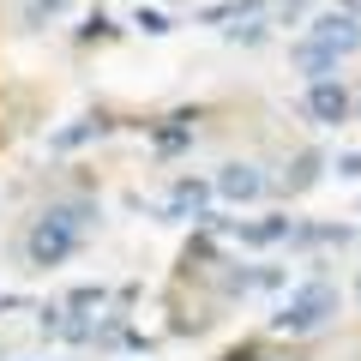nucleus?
I'll list each match as a JSON object with an SVG mask.
<instances>
[{"mask_svg":"<svg viewBox=\"0 0 361 361\" xmlns=\"http://www.w3.org/2000/svg\"><path fill=\"white\" fill-rule=\"evenodd\" d=\"M90 223H97V205H90V199L49 205L37 223H30V235H25V265H30V271H54V265H66V259L78 253V241L90 235Z\"/></svg>","mask_w":361,"mask_h":361,"instance_id":"nucleus-1","label":"nucleus"},{"mask_svg":"<svg viewBox=\"0 0 361 361\" xmlns=\"http://www.w3.org/2000/svg\"><path fill=\"white\" fill-rule=\"evenodd\" d=\"M331 313H337L331 283H301V289H289L283 313H271V331L277 337H313L319 325H331Z\"/></svg>","mask_w":361,"mask_h":361,"instance_id":"nucleus-2","label":"nucleus"},{"mask_svg":"<svg viewBox=\"0 0 361 361\" xmlns=\"http://www.w3.org/2000/svg\"><path fill=\"white\" fill-rule=\"evenodd\" d=\"M307 42H319V49H331L337 61H343V54H355V49H361V18H355V13H343V6H325V13H313Z\"/></svg>","mask_w":361,"mask_h":361,"instance_id":"nucleus-3","label":"nucleus"},{"mask_svg":"<svg viewBox=\"0 0 361 361\" xmlns=\"http://www.w3.org/2000/svg\"><path fill=\"white\" fill-rule=\"evenodd\" d=\"M265 169L259 163H247V157H229V163L217 169V180H211V193L217 199H229V205H253V199H265Z\"/></svg>","mask_w":361,"mask_h":361,"instance_id":"nucleus-4","label":"nucleus"},{"mask_svg":"<svg viewBox=\"0 0 361 361\" xmlns=\"http://www.w3.org/2000/svg\"><path fill=\"white\" fill-rule=\"evenodd\" d=\"M307 115L319 121V127H343L349 115H355V90L343 85V78H307Z\"/></svg>","mask_w":361,"mask_h":361,"instance_id":"nucleus-5","label":"nucleus"},{"mask_svg":"<svg viewBox=\"0 0 361 361\" xmlns=\"http://www.w3.org/2000/svg\"><path fill=\"white\" fill-rule=\"evenodd\" d=\"M193 139H199V115H193V109H175V115H163V121L151 127V151H157V157L193 151Z\"/></svg>","mask_w":361,"mask_h":361,"instance_id":"nucleus-6","label":"nucleus"},{"mask_svg":"<svg viewBox=\"0 0 361 361\" xmlns=\"http://www.w3.org/2000/svg\"><path fill=\"white\" fill-rule=\"evenodd\" d=\"M211 199V180H175V193H169V217H199Z\"/></svg>","mask_w":361,"mask_h":361,"instance_id":"nucleus-7","label":"nucleus"},{"mask_svg":"<svg viewBox=\"0 0 361 361\" xmlns=\"http://www.w3.org/2000/svg\"><path fill=\"white\" fill-rule=\"evenodd\" d=\"M319 175H325V157L301 151L295 163H289V175H283V193H307V187H319Z\"/></svg>","mask_w":361,"mask_h":361,"instance_id":"nucleus-8","label":"nucleus"},{"mask_svg":"<svg viewBox=\"0 0 361 361\" xmlns=\"http://www.w3.org/2000/svg\"><path fill=\"white\" fill-rule=\"evenodd\" d=\"M295 66H301V78H331V73H337V54L301 37V42H295Z\"/></svg>","mask_w":361,"mask_h":361,"instance_id":"nucleus-9","label":"nucleus"},{"mask_svg":"<svg viewBox=\"0 0 361 361\" xmlns=\"http://www.w3.org/2000/svg\"><path fill=\"white\" fill-rule=\"evenodd\" d=\"M103 133H109V121H103V115H85V121H78V127L54 133V151H78V145H85V139H103Z\"/></svg>","mask_w":361,"mask_h":361,"instance_id":"nucleus-10","label":"nucleus"},{"mask_svg":"<svg viewBox=\"0 0 361 361\" xmlns=\"http://www.w3.org/2000/svg\"><path fill=\"white\" fill-rule=\"evenodd\" d=\"M235 235H241L247 247H271V241H283V235H289V217H265V223H241V229H235Z\"/></svg>","mask_w":361,"mask_h":361,"instance_id":"nucleus-11","label":"nucleus"},{"mask_svg":"<svg viewBox=\"0 0 361 361\" xmlns=\"http://www.w3.org/2000/svg\"><path fill=\"white\" fill-rule=\"evenodd\" d=\"M253 13H265V0H223V6H211L199 25H223V30H229L235 18H253Z\"/></svg>","mask_w":361,"mask_h":361,"instance_id":"nucleus-12","label":"nucleus"},{"mask_svg":"<svg viewBox=\"0 0 361 361\" xmlns=\"http://www.w3.org/2000/svg\"><path fill=\"white\" fill-rule=\"evenodd\" d=\"M73 0H25V25H49V18H61Z\"/></svg>","mask_w":361,"mask_h":361,"instance_id":"nucleus-13","label":"nucleus"},{"mask_svg":"<svg viewBox=\"0 0 361 361\" xmlns=\"http://www.w3.org/2000/svg\"><path fill=\"white\" fill-rule=\"evenodd\" d=\"M133 25H139L145 37H169V30H175V18H169V13H145V6H139V13H133Z\"/></svg>","mask_w":361,"mask_h":361,"instance_id":"nucleus-14","label":"nucleus"},{"mask_svg":"<svg viewBox=\"0 0 361 361\" xmlns=\"http://www.w3.org/2000/svg\"><path fill=\"white\" fill-rule=\"evenodd\" d=\"M103 37H109V18H103V13H90V25L78 30V42H103Z\"/></svg>","mask_w":361,"mask_h":361,"instance_id":"nucleus-15","label":"nucleus"},{"mask_svg":"<svg viewBox=\"0 0 361 361\" xmlns=\"http://www.w3.org/2000/svg\"><path fill=\"white\" fill-rule=\"evenodd\" d=\"M337 175H343V180H361V151H343V157H337Z\"/></svg>","mask_w":361,"mask_h":361,"instance_id":"nucleus-16","label":"nucleus"},{"mask_svg":"<svg viewBox=\"0 0 361 361\" xmlns=\"http://www.w3.org/2000/svg\"><path fill=\"white\" fill-rule=\"evenodd\" d=\"M103 301H109L103 289H73V307H78V313H85V307H103Z\"/></svg>","mask_w":361,"mask_h":361,"instance_id":"nucleus-17","label":"nucleus"},{"mask_svg":"<svg viewBox=\"0 0 361 361\" xmlns=\"http://www.w3.org/2000/svg\"><path fill=\"white\" fill-rule=\"evenodd\" d=\"M223 361H265V355H259V349H229Z\"/></svg>","mask_w":361,"mask_h":361,"instance_id":"nucleus-18","label":"nucleus"},{"mask_svg":"<svg viewBox=\"0 0 361 361\" xmlns=\"http://www.w3.org/2000/svg\"><path fill=\"white\" fill-rule=\"evenodd\" d=\"M337 6H343V13H355V18H361V0H337Z\"/></svg>","mask_w":361,"mask_h":361,"instance_id":"nucleus-19","label":"nucleus"},{"mask_svg":"<svg viewBox=\"0 0 361 361\" xmlns=\"http://www.w3.org/2000/svg\"><path fill=\"white\" fill-rule=\"evenodd\" d=\"M355 301H361V277H355Z\"/></svg>","mask_w":361,"mask_h":361,"instance_id":"nucleus-20","label":"nucleus"},{"mask_svg":"<svg viewBox=\"0 0 361 361\" xmlns=\"http://www.w3.org/2000/svg\"><path fill=\"white\" fill-rule=\"evenodd\" d=\"M355 109H361V90H355Z\"/></svg>","mask_w":361,"mask_h":361,"instance_id":"nucleus-21","label":"nucleus"}]
</instances>
